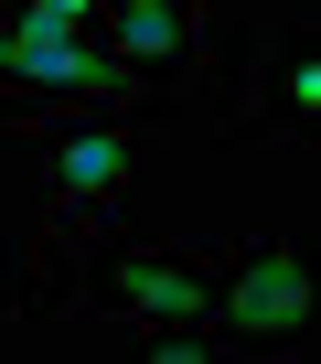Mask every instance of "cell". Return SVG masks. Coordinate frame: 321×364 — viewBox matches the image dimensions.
<instances>
[{"mask_svg":"<svg viewBox=\"0 0 321 364\" xmlns=\"http://www.w3.org/2000/svg\"><path fill=\"white\" fill-rule=\"evenodd\" d=\"M204 321H214L225 353H300L310 343V268H300V247H236V268L214 279Z\"/></svg>","mask_w":321,"mask_h":364,"instance_id":"cell-1","label":"cell"},{"mask_svg":"<svg viewBox=\"0 0 321 364\" xmlns=\"http://www.w3.org/2000/svg\"><path fill=\"white\" fill-rule=\"evenodd\" d=\"M43 171H54V215H65V225H86V215H107V204L129 193V171H139V129H129L118 107L54 118V139H43Z\"/></svg>","mask_w":321,"mask_h":364,"instance_id":"cell-2","label":"cell"},{"mask_svg":"<svg viewBox=\"0 0 321 364\" xmlns=\"http://www.w3.org/2000/svg\"><path fill=\"white\" fill-rule=\"evenodd\" d=\"M86 300H107L129 332H139V321H204L214 268H204L193 247H107V257L86 268Z\"/></svg>","mask_w":321,"mask_h":364,"instance_id":"cell-3","label":"cell"},{"mask_svg":"<svg viewBox=\"0 0 321 364\" xmlns=\"http://www.w3.org/2000/svg\"><path fill=\"white\" fill-rule=\"evenodd\" d=\"M97 33H107V54H118L129 75H172V65L204 43V0H107Z\"/></svg>","mask_w":321,"mask_h":364,"instance_id":"cell-4","label":"cell"},{"mask_svg":"<svg viewBox=\"0 0 321 364\" xmlns=\"http://www.w3.org/2000/svg\"><path fill=\"white\" fill-rule=\"evenodd\" d=\"M321 118V43L310 22L278 33V65H257V97H246V129H310Z\"/></svg>","mask_w":321,"mask_h":364,"instance_id":"cell-5","label":"cell"}]
</instances>
